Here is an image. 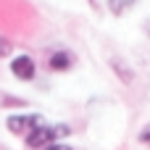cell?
<instances>
[{
  "instance_id": "cell-1",
  "label": "cell",
  "mask_w": 150,
  "mask_h": 150,
  "mask_svg": "<svg viewBox=\"0 0 150 150\" xmlns=\"http://www.w3.org/2000/svg\"><path fill=\"white\" fill-rule=\"evenodd\" d=\"M71 134V129L66 127V124H40L34 132H29L24 140H26V145L32 150H40V148H47V145H53V142H61L63 137H69Z\"/></svg>"
},
{
  "instance_id": "cell-2",
  "label": "cell",
  "mask_w": 150,
  "mask_h": 150,
  "mask_svg": "<svg viewBox=\"0 0 150 150\" xmlns=\"http://www.w3.org/2000/svg\"><path fill=\"white\" fill-rule=\"evenodd\" d=\"M40 124H45L40 113H13V116H8V121H5L8 132H11V134H21V137H26L29 132H34Z\"/></svg>"
},
{
  "instance_id": "cell-3",
  "label": "cell",
  "mask_w": 150,
  "mask_h": 150,
  "mask_svg": "<svg viewBox=\"0 0 150 150\" xmlns=\"http://www.w3.org/2000/svg\"><path fill=\"white\" fill-rule=\"evenodd\" d=\"M11 71H13L16 79H21V82H32L34 74H37V63H34L32 55H16V58L11 61Z\"/></svg>"
},
{
  "instance_id": "cell-4",
  "label": "cell",
  "mask_w": 150,
  "mask_h": 150,
  "mask_svg": "<svg viewBox=\"0 0 150 150\" xmlns=\"http://www.w3.org/2000/svg\"><path fill=\"white\" fill-rule=\"evenodd\" d=\"M74 63H76V55H74L71 50H53L50 58H47L50 71H69Z\"/></svg>"
},
{
  "instance_id": "cell-5",
  "label": "cell",
  "mask_w": 150,
  "mask_h": 150,
  "mask_svg": "<svg viewBox=\"0 0 150 150\" xmlns=\"http://www.w3.org/2000/svg\"><path fill=\"white\" fill-rule=\"evenodd\" d=\"M134 3L137 0H108V11L113 16H124L129 8H134Z\"/></svg>"
},
{
  "instance_id": "cell-6",
  "label": "cell",
  "mask_w": 150,
  "mask_h": 150,
  "mask_svg": "<svg viewBox=\"0 0 150 150\" xmlns=\"http://www.w3.org/2000/svg\"><path fill=\"white\" fill-rule=\"evenodd\" d=\"M45 150H74L71 145H66V142H53V145H47Z\"/></svg>"
},
{
  "instance_id": "cell-7",
  "label": "cell",
  "mask_w": 150,
  "mask_h": 150,
  "mask_svg": "<svg viewBox=\"0 0 150 150\" xmlns=\"http://www.w3.org/2000/svg\"><path fill=\"white\" fill-rule=\"evenodd\" d=\"M8 53H11V42L0 40V55H8Z\"/></svg>"
},
{
  "instance_id": "cell-8",
  "label": "cell",
  "mask_w": 150,
  "mask_h": 150,
  "mask_svg": "<svg viewBox=\"0 0 150 150\" xmlns=\"http://www.w3.org/2000/svg\"><path fill=\"white\" fill-rule=\"evenodd\" d=\"M145 34H148V37H150V18H148V21H145Z\"/></svg>"
}]
</instances>
